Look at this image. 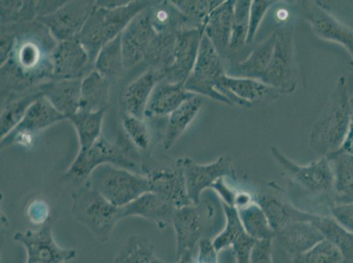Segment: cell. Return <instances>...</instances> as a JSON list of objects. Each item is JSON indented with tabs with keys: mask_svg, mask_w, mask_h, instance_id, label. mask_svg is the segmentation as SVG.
<instances>
[{
	"mask_svg": "<svg viewBox=\"0 0 353 263\" xmlns=\"http://www.w3.org/2000/svg\"><path fill=\"white\" fill-rule=\"evenodd\" d=\"M57 43L49 30L37 21L18 24L14 46L8 61L1 65L3 87L10 83L16 89L24 90L51 78V54Z\"/></svg>",
	"mask_w": 353,
	"mask_h": 263,
	"instance_id": "cell-1",
	"label": "cell"
},
{
	"mask_svg": "<svg viewBox=\"0 0 353 263\" xmlns=\"http://www.w3.org/2000/svg\"><path fill=\"white\" fill-rule=\"evenodd\" d=\"M352 126L351 97L347 79L341 76L311 130L310 145L321 157L338 152Z\"/></svg>",
	"mask_w": 353,
	"mask_h": 263,
	"instance_id": "cell-2",
	"label": "cell"
},
{
	"mask_svg": "<svg viewBox=\"0 0 353 263\" xmlns=\"http://www.w3.org/2000/svg\"><path fill=\"white\" fill-rule=\"evenodd\" d=\"M153 2L134 0L130 4L114 10L95 8L81 32L75 38L88 51L94 65L102 48L123 34L130 22Z\"/></svg>",
	"mask_w": 353,
	"mask_h": 263,
	"instance_id": "cell-3",
	"label": "cell"
},
{
	"mask_svg": "<svg viewBox=\"0 0 353 263\" xmlns=\"http://www.w3.org/2000/svg\"><path fill=\"white\" fill-rule=\"evenodd\" d=\"M270 153L292 185L307 197L325 204L330 211L334 205L333 173L328 157H320L310 165H300L274 147H270Z\"/></svg>",
	"mask_w": 353,
	"mask_h": 263,
	"instance_id": "cell-4",
	"label": "cell"
},
{
	"mask_svg": "<svg viewBox=\"0 0 353 263\" xmlns=\"http://www.w3.org/2000/svg\"><path fill=\"white\" fill-rule=\"evenodd\" d=\"M72 214L76 220L104 243L110 237L115 224L123 220L121 208L109 203L88 182L72 193Z\"/></svg>",
	"mask_w": 353,
	"mask_h": 263,
	"instance_id": "cell-5",
	"label": "cell"
},
{
	"mask_svg": "<svg viewBox=\"0 0 353 263\" xmlns=\"http://www.w3.org/2000/svg\"><path fill=\"white\" fill-rule=\"evenodd\" d=\"M104 165L120 167L142 174L143 165L132 153L118 144L109 143L101 136L88 150L78 153L69 169L64 172L63 179L79 187L88 181L94 169Z\"/></svg>",
	"mask_w": 353,
	"mask_h": 263,
	"instance_id": "cell-6",
	"label": "cell"
},
{
	"mask_svg": "<svg viewBox=\"0 0 353 263\" xmlns=\"http://www.w3.org/2000/svg\"><path fill=\"white\" fill-rule=\"evenodd\" d=\"M86 182L109 203L119 208L126 207L150 191L145 176L112 165L98 167Z\"/></svg>",
	"mask_w": 353,
	"mask_h": 263,
	"instance_id": "cell-7",
	"label": "cell"
},
{
	"mask_svg": "<svg viewBox=\"0 0 353 263\" xmlns=\"http://www.w3.org/2000/svg\"><path fill=\"white\" fill-rule=\"evenodd\" d=\"M213 205L201 200L198 204H189L175 211L172 218L178 258L194 252L202 239H211L216 223Z\"/></svg>",
	"mask_w": 353,
	"mask_h": 263,
	"instance_id": "cell-8",
	"label": "cell"
},
{
	"mask_svg": "<svg viewBox=\"0 0 353 263\" xmlns=\"http://www.w3.org/2000/svg\"><path fill=\"white\" fill-rule=\"evenodd\" d=\"M276 34L277 41L274 56L260 81L274 88L281 95H290L296 90L299 79L294 31L290 27H284L276 30Z\"/></svg>",
	"mask_w": 353,
	"mask_h": 263,
	"instance_id": "cell-9",
	"label": "cell"
},
{
	"mask_svg": "<svg viewBox=\"0 0 353 263\" xmlns=\"http://www.w3.org/2000/svg\"><path fill=\"white\" fill-rule=\"evenodd\" d=\"M227 72L221 56L206 35L202 37L200 50L190 76L185 83L187 91L233 107L229 99L217 91L218 83Z\"/></svg>",
	"mask_w": 353,
	"mask_h": 263,
	"instance_id": "cell-10",
	"label": "cell"
},
{
	"mask_svg": "<svg viewBox=\"0 0 353 263\" xmlns=\"http://www.w3.org/2000/svg\"><path fill=\"white\" fill-rule=\"evenodd\" d=\"M178 160L184 171L188 197L194 204L200 203L204 191L221 179H236L235 166L230 156H221L208 165H199L189 157Z\"/></svg>",
	"mask_w": 353,
	"mask_h": 263,
	"instance_id": "cell-11",
	"label": "cell"
},
{
	"mask_svg": "<svg viewBox=\"0 0 353 263\" xmlns=\"http://www.w3.org/2000/svg\"><path fill=\"white\" fill-rule=\"evenodd\" d=\"M96 1H66L54 14L37 19L57 43L75 39L94 11Z\"/></svg>",
	"mask_w": 353,
	"mask_h": 263,
	"instance_id": "cell-12",
	"label": "cell"
},
{
	"mask_svg": "<svg viewBox=\"0 0 353 263\" xmlns=\"http://www.w3.org/2000/svg\"><path fill=\"white\" fill-rule=\"evenodd\" d=\"M14 240L27 252L26 263H66L76 258V250L57 245L49 221L39 230L16 233Z\"/></svg>",
	"mask_w": 353,
	"mask_h": 263,
	"instance_id": "cell-13",
	"label": "cell"
},
{
	"mask_svg": "<svg viewBox=\"0 0 353 263\" xmlns=\"http://www.w3.org/2000/svg\"><path fill=\"white\" fill-rule=\"evenodd\" d=\"M67 120L46 98L41 97L31 105L21 123L1 140V147L21 144L31 146L34 137L46 128Z\"/></svg>",
	"mask_w": 353,
	"mask_h": 263,
	"instance_id": "cell-14",
	"label": "cell"
},
{
	"mask_svg": "<svg viewBox=\"0 0 353 263\" xmlns=\"http://www.w3.org/2000/svg\"><path fill=\"white\" fill-rule=\"evenodd\" d=\"M142 174L149 180L150 191L179 209L192 204L185 185L184 171L179 160L171 166L143 168Z\"/></svg>",
	"mask_w": 353,
	"mask_h": 263,
	"instance_id": "cell-15",
	"label": "cell"
},
{
	"mask_svg": "<svg viewBox=\"0 0 353 263\" xmlns=\"http://www.w3.org/2000/svg\"><path fill=\"white\" fill-rule=\"evenodd\" d=\"M305 20L320 39L338 43L345 48L353 61V28L343 23L322 2H307Z\"/></svg>",
	"mask_w": 353,
	"mask_h": 263,
	"instance_id": "cell-16",
	"label": "cell"
},
{
	"mask_svg": "<svg viewBox=\"0 0 353 263\" xmlns=\"http://www.w3.org/2000/svg\"><path fill=\"white\" fill-rule=\"evenodd\" d=\"M51 64L52 80L83 79L94 67L88 51L77 39L57 43L51 54Z\"/></svg>",
	"mask_w": 353,
	"mask_h": 263,
	"instance_id": "cell-17",
	"label": "cell"
},
{
	"mask_svg": "<svg viewBox=\"0 0 353 263\" xmlns=\"http://www.w3.org/2000/svg\"><path fill=\"white\" fill-rule=\"evenodd\" d=\"M217 91L229 99L233 107L237 105L243 108H250L265 101H274L281 96L276 90L259 80L235 78L227 74L218 83Z\"/></svg>",
	"mask_w": 353,
	"mask_h": 263,
	"instance_id": "cell-18",
	"label": "cell"
},
{
	"mask_svg": "<svg viewBox=\"0 0 353 263\" xmlns=\"http://www.w3.org/2000/svg\"><path fill=\"white\" fill-rule=\"evenodd\" d=\"M152 6L140 12L121 34L125 70L132 68L145 59L148 50L157 34L150 21Z\"/></svg>",
	"mask_w": 353,
	"mask_h": 263,
	"instance_id": "cell-19",
	"label": "cell"
},
{
	"mask_svg": "<svg viewBox=\"0 0 353 263\" xmlns=\"http://www.w3.org/2000/svg\"><path fill=\"white\" fill-rule=\"evenodd\" d=\"M204 30L188 28L178 34L174 61L163 81L185 83L194 70L200 50Z\"/></svg>",
	"mask_w": 353,
	"mask_h": 263,
	"instance_id": "cell-20",
	"label": "cell"
},
{
	"mask_svg": "<svg viewBox=\"0 0 353 263\" xmlns=\"http://www.w3.org/2000/svg\"><path fill=\"white\" fill-rule=\"evenodd\" d=\"M82 79L51 80L37 86L43 97L68 120L79 111Z\"/></svg>",
	"mask_w": 353,
	"mask_h": 263,
	"instance_id": "cell-21",
	"label": "cell"
},
{
	"mask_svg": "<svg viewBox=\"0 0 353 263\" xmlns=\"http://www.w3.org/2000/svg\"><path fill=\"white\" fill-rule=\"evenodd\" d=\"M324 237L310 221H298L276 233L274 242L291 257L295 258L322 242Z\"/></svg>",
	"mask_w": 353,
	"mask_h": 263,
	"instance_id": "cell-22",
	"label": "cell"
},
{
	"mask_svg": "<svg viewBox=\"0 0 353 263\" xmlns=\"http://www.w3.org/2000/svg\"><path fill=\"white\" fill-rule=\"evenodd\" d=\"M121 210L123 220L128 217H140L155 223L159 229H165L172 224L173 215L176 209L157 194L149 191L121 207Z\"/></svg>",
	"mask_w": 353,
	"mask_h": 263,
	"instance_id": "cell-23",
	"label": "cell"
},
{
	"mask_svg": "<svg viewBox=\"0 0 353 263\" xmlns=\"http://www.w3.org/2000/svg\"><path fill=\"white\" fill-rule=\"evenodd\" d=\"M196 96L185 88V83H157L148 102L145 117L169 116L183 103Z\"/></svg>",
	"mask_w": 353,
	"mask_h": 263,
	"instance_id": "cell-24",
	"label": "cell"
},
{
	"mask_svg": "<svg viewBox=\"0 0 353 263\" xmlns=\"http://www.w3.org/2000/svg\"><path fill=\"white\" fill-rule=\"evenodd\" d=\"M235 3L236 0H224L210 12L204 25V34L220 56L230 50Z\"/></svg>",
	"mask_w": 353,
	"mask_h": 263,
	"instance_id": "cell-25",
	"label": "cell"
},
{
	"mask_svg": "<svg viewBox=\"0 0 353 263\" xmlns=\"http://www.w3.org/2000/svg\"><path fill=\"white\" fill-rule=\"evenodd\" d=\"M253 198L264 211L275 233L283 229L288 224L298 222V221H310L311 222L314 215L317 214L301 210L294 205L285 203L272 195L259 193L253 196Z\"/></svg>",
	"mask_w": 353,
	"mask_h": 263,
	"instance_id": "cell-26",
	"label": "cell"
},
{
	"mask_svg": "<svg viewBox=\"0 0 353 263\" xmlns=\"http://www.w3.org/2000/svg\"><path fill=\"white\" fill-rule=\"evenodd\" d=\"M277 34L276 31L262 43L256 45L246 59L227 70V75L235 78L259 80L270 64L274 56Z\"/></svg>",
	"mask_w": 353,
	"mask_h": 263,
	"instance_id": "cell-27",
	"label": "cell"
},
{
	"mask_svg": "<svg viewBox=\"0 0 353 263\" xmlns=\"http://www.w3.org/2000/svg\"><path fill=\"white\" fill-rule=\"evenodd\" d=\"M333 173L334 204L353 203V155L339 150L328 156Z\"/></svg>",
	"mask_w": 353,
	"mask_h": 263,
	"instance_id": "cell-28",
	"label": "cell"
},
{
	"mask_svg": "<svg viewBox=\"0 0 353 263\" xmlns=\"http://www.w3.org/2000/svg\"><path fill=\"white\" fill-rule=\"evenodd\" d=\"M160 82L159 76L152 70H148L143 75L128 85L123 94L125 114L143 120L148 102L154 88Z\"/></svg>",
	"mask_w": 353,
	"mask_h": 263,
	"instance_id": "cell-29",
	"label": "cell"
},
{
	"mask_svg": "<svg viewBox=\"0 0 353 263\" xmlns=\"http://www.w3.org/2000/svg\"><path fill=\"white\" fill-rule=\"evenodd\" d=\"M204 97L194 96L183 104L168 116L163 145L165 149H172L183 136L192 122L197 117L203 105Z\"/></svg>",
	"mask_w": 353,
	"mask_h": 263,
	"instance_id": "cell-30",
	"label": "cell"
},
{
	"mask_svg": "<svg viewBox=\"0 0 353 263\" xmlns=\"http://www.w3.org/2000/svg\"><path fill=\"white\" fill-rule=\"evenodd\" d=\"M111 81L92 70L82 79L79 111H107Z\"/></svg>",
	"mask_w": 353,
	"mask_h": 263,
	"instance_id": "cell-31",
	"label": "cell"
},
{
	"mask_svg": "<svg viewBox=\"0 0 353 263\" xmlns=\"http://www.w3.org/2000/svg\"><path fill=\"white\" fill-rule=\"evenodd\" d=\"M176 34H157L150 44L144 61L159 76L160 82L165 79L166 74L174 61L176 43Z\"/></svg>",
	"mask_w": 353,
	"mask_h": 263,
	"instance_id": "cell-32",
	"label": "cell"
},
{
	"mask_svg": "<svg viewBox=\"0 0 353 263\" xmlns=\"http://www.w3.org/2000/svg\"><path fill=\"white\" fill-rule=\"evenodd\" d=\"M150 21L157 34H176L191 28L188 19L172 1H155L150 8Z\"/></svg>",
	"mask_w": 353,
	"mask_h": 263,
	"instance_id": "cell-33",
	"label": "cell"
},
{
	"mask_svg": "<svg viewBox=\"0 0 353 263\" xmlns=\"http://www.w3.org/2000/svg\"><path fill=\"white\" fill-rule=\"evenodd\" d=\"M311 223L319 229L324 239L339 250L346 263H353V233L336 222L330 215L314 214Z\"/></svg>",
	"mask_w": 353,
	"mask_h": 263,
	"instance_id": "cell-34",
	"label": "cell"
},
{
	"mask_svg": "<svg viewBox=\"0 0 353 263\" xmlns=\"http://www.w3.org/2000/svg\"><path fill=\"white\" fill-rule=\"evenodd\" d=\"M41 97H43V95L35 86L28 90L24 94L16 95V98H9V101L4 105L1 110V118H0L1 140L21 123L28 108Z\"/></svg>",
	"mask_w": 353,
	"mask_h": 263,
	"instance_id": "cell-35",
	"label": "cell"
},
{
	"mask_svg": "<svg viewBox=\"0 0 353 263\" xmlns=\"http://www.w3.org/2000/svg\"><path fill=\"white\" fill-rule=\"evenodd\" d=\"M105 112L79 111L68 118L78 134L79 152L86 151L101 137Z\"/></svg>",
	"mask_w": 353,
	"mask_h": 263,
	"instance_id": "cell-36",
	"label": "cell"
},
{
	"mask_svg": "<svg viewBox=\"0 0 353 263\" xmlns=\"http://www.w3.org/2000/svg\"><path fill=\"white\" fill-rule=\"evenodd\" d=\"M254 200V198H253ZM239 215L243 229L255 240H274L276 236L268 217L254 200L239 208Z\"/></svg>",
	"mask_w": 353,
	"mask_h": 263,
	"instance_id": "cell-37",
	"label": "cell"
},
{
	"mask_svg": "<svg viewBox=\"0 0 353 263\" xmlns=\"http://www.w3.org/2000/svg\"><path fill=\"white\" fill-rule=\"evenodd\" d=\"M94 70L111 82L123 73L125 67L121 34L109 41L99 51L95 59Z\"/></svg>",
	"mask_w": 353,
	"mask_h": 263,
	"instance_id": "cell-38",
	"label": "cell"
},
{
	"mask_svg": "<svg viewBox=\"0 0 353 263\" xmlns=\"http://www.w3.org/2000/svg\"><path fill=\"white\" fill-rule=\"evenodd\" d=\"M114 263H165L157 257L154 245L150 240L133 235L114 259Z\"/></svg>",
	"mask_w": 353,
	"mask_h": 263,
	"instance_id": "cell-39",
	"label": "cell"
},
{
	"mask_svg": "<svg viewBox=\"0 0 353 263\" xmlns=\"http://www.w3.org/2000/svg\"><path fill=\"white\" fill-rule=\"evenodd\" d=\"M221 203L224 217H225V224L221 232L216 234L214 239H212L214 248L218 253L221 250L230 248L234 242H236L245 233L236 208L231 207L223 201H221Z\"/></svg>",
	"mask_w": 353,
	"mask_h": 263,
	"instance_id": "cell-40",
	"label": "cell"
},
{
	"mask_svg": "<svg viewBox=\"0 0 353 263\" xmlns=\"http://www.w3.org/2000/svg\"><path fill=\"white\" fill-rule=\"evenodd\" d=\"M179 10L188 19L191 28H202L204 30V25L206 23L208 15L210 12L221 4L220 0L218 1H199V0H172Z\"/></svg>",
	"mask_w": 353,
	"mask_h": 263,
	"instance_id": "cell-41",
	"label": "cell"
},
{
	"mask_svg": "<svg viewBox=\"0 0 353 263\" xmlns=\"http://www.w3.org/2000/svg\"><path fill=\"white\" fill-rule=\"evenodd\" d=\"M250 5H252L250 0H237L235 3L230 50H237L247 44L250 28Z\"/></svg>",
	"mask_w": 353,
	"mask_h": 263,
	"instance_id": "cell-42",
	"label": "cell"
},
{
	"mask_svg": "<svg viewBox=\"0 0 353 263\" xmlns=\"http://www.w3.org/2000/svg\"><path fill=\"white\" fill-rule=\"evenodd\" d=\"M294 263H341L343 256L332 242L325 239L297 257Z\"/></svg>",
	"mask_w": 353,
	"mask_h": 263,
	"instance_id": "cell-43",
	"label": "cell"
},
{
	"mask_svg": "<svg viewBox=\"0 0 353 263\" xmlns=\"http://www.w3.org/2000/svg\"><path fill=\"white\" fill-rule=\"evenodd\" d=\"M121 121L125 133L134 146L141 150L149 149L150 136L145 122L127 114H124Z\"/></svg>",
	"mask_w": 353,
	"mask_h": 263,
	"instance_id": "cell-44",
	"label": "cell"
},
{
	"mask_svg": "<svg viewBox=\"0 0 353 263\" xmlns=\"http://www.w3.org/2000/svg\"><path fill=\"white\" fill-rule=\"evenodd\" d=\"M176 263H218V252L214 248L212 239L204 238L199 242L194 252L182 255Z\"/></svg>",
	"mask_w": 353,
	"mask_h": 263,
	"instance_id": "cell-45",
	"label": "cell"
},
{
	"mask_svg": "<svg viewBox=\"0 0 353 263\" xmlns=\"http://www.w3.org/2000/svg\"><path fill=\"white\" fill-rule=\"evenodd\" d=\"M277 2L272 0H252L250 5V28L247 44L253 43L266 14Z\"/></svg>",
	"mask_w": 353,
	"mask_h": 263,
	"instance_id": "cell-46",
	"label": "cell"
},
{
	"mask_svg": "<svg viewBox=\"0 0 353 263\" xmlns=\"http://www.w3.org/2000/svg\"><path fill=\"white\" fill-rule=\"evenodd\" d=\"M330 215L336 222L341 224L349 232L353 233V203L334 204L330 208Z\"/></svg>",
	"mask_w": 353,
	"mask_h": 263,
	"instance_id": "cell-47",
	"label": "cell"
},
{
	"mask_svg": "<svg viewBox=\"0 0 353 263\" xmlns=\"http://www.w3.org/2000/svg\"><path fill=\"white\" fill-rule=\"evenodd\" d=\"M250 263H274L272 240H256L250 253Z\"/></svg>",
	"mask_w": 353,
	"mask_h": 263,
	"instance_id": "cell-48",
	"label": "cell"
},
{
	"mask_svg": "<svg viewBox=\"0 0 353 263\" xmlns=\"http://www.w3.org/2000/svg\"><path fill=\"white\" fill-rule=\"evenodd\" d=\"M66 1H37L38 18L54 14L65 4ZM37 18V19H38Z\"/></svg>",
	"mask_w": 353,
	"mask_h": 263,
	"instance_id": "cell-49",
	"label": "cell"
},
{
	"mask_svg": "<svg viewBox=\"0 0 353 263\" xmlns=\"http://www.w3.org/2000/svg\"><path fill=\"white\" fill-rule=\"evenodd\" d=\"M272 261L274 263H294V258L272 240Z\"/></svg>",
	"mask_w": 353,
	"mask_h": 263,
	"instance_id": "cell-50",
	"label": "cell"
},
{
	"mask_svg": "<svg viewBox=\"0 0 353 263\" xmlns=\"http://www.w3.org/2000/svg\"><path fill=\"white\" fill-rule=\"evenodd\" d=\"M130 0H99L96 1V8L114 10L130 4Z\"/></svg>",
	"mask_w": 353,
	"mask_h": 263,
	"instance_id": "cell-51",
	"label": "cell"
},
{
	"mask_svg": "<svg viewBox=\"0 0 353 263\" xmlns=\"http://www.w3.org/2000/svg\"><path fill=\"white\" fill-rule=\"evenodd\" d=\"M343 151L349 152L353 155V121H352V126L350 128L349 134L345 144L341 149Z\"/></svg>",
	"mask_w": 353,
	"mask_h": 263,
	"instance_id": "cell-52",
	"label": "cell"
},
{
	"mask_svg": "<svg viewBox=\"0 0 353 263\" xmlns=\"http://www.w3.org/2000/svg\"><path fill=\"white\" fill-rule=\"evenodd\" d=\"M341 263H346L345 261L342 262Z\"/></svg>",
	"mask_w": 353,
	"mask_h": 263,
	"instance_id": "cell-53",
	"label": "cell"
},
{
	"mask_svg": "<svg viewBox=\"0 0 353 263\" xmlns=\"http://www.w3.org/2000/svg\"><path fill=\"white\" fill-rule=\"evenodd\" d=\"M352 97H353V95H352Z\"/></svg>",
	"mask_w": 353,
	"mask_h": 263,
	"instance_id": "cell-54",
	"label": "cell"
}]
</instances>
